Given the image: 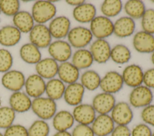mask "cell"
I'll return each mask as SVG.
<instances>
[{
    "label": "cell",
    "mask_w": 154,
    "mask_h": 136,
    "mask_svg": "<svg viewBox=\"0 0 154 136\" xmlns=\"http://www.w3.org/2000/svg\"><path fill=\"white\" fill-rule=\"evenodd\" d=\"M31 109L39 119L46 121L52 119L57 112V105L53 99L40 96L32 100Z\"/></svg>",
    "instance_id": "6da1fadb"
},
{
    "label": "cell",
    "mask_w": 154,
    "mask_h": 136,
    "mask_svg": "<svg viewBox=\"0 0 154 136\" xmlns=\"http://www.w3.org/2000/svg\"><path fill=\"white\" fill-rule=\"evenodd\" d=\"M57 8L50 1H37L32 7L31 15L37 24H45L53 19Z\"/></svg>",
    "instance_id": "7a4b0ae2"
},
{
    "label": "cell",
    "mask_w": 154,
    "mask_h": 136,
    "mask_svg": "<svg viewBox=\"0 0 154 136\" xmlns=\"http://www.w3.org/2000/svg\"><path fill=\"white\" fill-rule=\"evenodd\" d=\"M90 23V30L96 39H105L114 33V23L104 16H96Z\"/></svg>",
    "instance_id": "3957f363"
},
{
    "label": "cell",
    "mask_w": 154,
    "mask_h": 136,
    "mask_svg": "<svg viewBox=\"0 0 154 136\" xmlns=\"http://www.w3.org/2000/svg\"><path fill=\"white\" fill-rule=\"evenodd\" d=\"M153 94L152 89L144 85L133 88L129 95V104L134 108H144L152 104Z\"/></svg>",
    "instance_id": "277c9868"
},
{
    "label": "cell",
    "mask_w": 154,
    "mask_h": 136,
    "mask_svg": "<svg viewBox=\"0 0 154 136\" xmlns=\"http://www.w3.org/2000/svg\"><path fill=\"white\" fill-rule=\"evenodd\" d=\"M67 37L70 45L77 49H84L90 44L93 37L90 29L84 26L70 29Z\"/></svg>",
    "instance_id": "5b68a950"
},
{
    "label": "cell",
    "mask_w": 154,
    "mask_h": 136,
    "mask_svg": "<svg viewBox=\"0 0 154 136\" xmlns=\"http://www.w3.org/2000/svg\"><path fill=\"white\" fill-rule=\"evenodd\" d=\"M109 115L116 125L128 126L134 118L132 107L125 101L116 102Z\"/></svg>",
    "instance_id": "8992f818"
},
{
    "label": "cell",
    "mask_w": 154,
    "mask_h": 136,
    "mask_svg": "<svg viewBox=\"0 0 154 136\" xmlns=\"http://www.w3.org/2000/svg\"><path fill=\"white\" fill-rule=\"evenodd\" d=\"M52 36L48 27L44 24H36L29 33L30 43L38 49L48 47L52 43Z\"/></svg>",
    "instance_id": "52a82bcc"
},
{
    "label": "cell",
    "mask_w": 154,
    "mask_h": 136,
    "mask_svg": "<svg viewBox=\"0 0 154 136\" xmlns=\"http://www.w3.org/2000/svg\"><path fill=\"white\" fill-rule=\"evenodd\" d=\"M48 52L52 59L60 63L68 61L72 56V46L63 40H57L49 46Z\"/></svg>",
    "instance_id": "ba28073f"
},
{
    "label": "cell",
    "mask_w": 154,
    "mask_h": 136,
    "mask_svg": "<svg viewBox=\"0 0 154 136\" xmlns=\"http://www.w3.org/2000/svg\"><path fill=\"white\" fill-rule=\"evenodd\" d=\"M123 84L122 74L116 71H109L101 78L99 87L103 92L114 95L122 89Z\"/></svg>",
    "instance_id": "9c48e42d"
},
{
    "label": "cell",
    "mask_w": 154,
    "mask_h": 136,
    "mask_svg": "<svg viewBox=\"0 0 154 136\" xmlns=\"http://www.w3.org/2000/svg\"><path fill=\"white\" fill-rule=\"evenodd\" d=\"M116 104L114 95L103 92L96 95L91 102L93 108L98 114H109Z\"/></svg>",
    "instance_id": "30bf717a"
},
{
    "label": "cell",
    "mask_w": 154,
    "mask_h": 136,
    "mask_svg": "<svg viewBox=\"0 0 154 136\" xmlns=\"http://www.w3.org/2000/svg\"><path fill=\"white\" fill-rule=\"evenodd\" d=\"M25 77L20 71L13 69L4 74L1 78L2 85L6 89L13 92L20 91L24 87Z\"/></svg>",
    "instance_id": "8fae6325"
},
{
    "label": "cell",
    "mask_w": 154,
    "mask_h": 136,
    "mask_svg": "<svg viewBox=\"0 0 154 136\" xmlns=\"http://www.w3.org/2000/svg\"><path fill=\"white\" fill-rule=\"evenodd\" d=\"M90 52L94 61L98 64H105L110 59L111 47L105 39H96L90 45Z\"/></svg>",
    "instance_id": "7c38bea8"
},
{
    "label": "cell",
    "mask_w": 154,
    "mask_h": 136,
    "mask_svg": "<svg viewBox=\"0 0 154 136\" xmlns=\"http://www.w3.org/2000/svg\"><path fill=\"white\" fill-rule=\"evenodd\" d=\"M70 20L64 16H60L52 19L48 29L52 38L62 40L67 36L70 30Z\"/></svg>",
    "instance_id": "4fadbf2b"
},
{
    "label": "cell",
    "mask_w": 154,
    "mask_h": 136,
    "mask_svg": "<svg viewBox=\"0 0 154 136\" xmlns=\"http://www.w3.org/2000/svg\"><path fill=\"white\" fill-rule=\"evenodd\" d=\"M72 113L75 122L86 125H91L97 116L92 105L87 103H81L74 107Z\"/></svg>",
    "instance_id": "5bb4252c"
},
{
    "label": "cell",
    "mask_w": 154,
    "mask_h": 136,
    "mask_svg": "<svg viewBox=\"0 0 154 136\" xmlns=\"http://www.w3.org/2000/svg\"><path fill=\"white\" fill-rule=\"evenodd\" d=\"M144 72L142 68L137 64H131L125 68L122 76L124 84L134 88L142 85Z\"/></svg>",
    "instance_id": "9a60e30c"
},
{
    "label": "cell",
    "mask_w": 154,
    "mask_h": 136,
    "mask_svg": "<svg viewBox=\"0 0 154 136\" xmlns=\"http://www.w3.org/2000/svg\"><path fill=\"white\" fill-rule=\"evenodd\" d=\"M132 44L135 50L141 53H152L154 51V35L143 31L135 34Z\"/></svg>",
    "instance_id": "2e32d148"
},
{
    "label": "cell",
    "mask_w": 154,
    "mask_h": 136,
    "mask_svg": "<svg viewBox=\"0 0 154 136\" xmlns=\"http://www.w3.org/2000/svg\"><path fill=\"white\" fill-rule=\"evenodd\" d=\"M90 126L95 136H109L116 124L109 114H97Z\"/></svg>",
    "instance_id": "e0dca14e"
},
{
    "label": "cell",
    "mask_w": 154,
    "mask_h": 136,
    "mask_svg": "<svg viewBox=\"0 0 154 136\" xmlns=\"http://www.w3.org/2000/svg\"><path fill=\"white\" fill-rule=\"evenodd\" d=\"M24 86L25 93L34 99L42 96L45 93L46 82L44 78L37 74L29 75L25 80Z\"/></svg>",
    "instance_id": "ac0fdd59"
},
{
    "label": "cell",
    "mask_w": 154,
    "mask_h": 136,
    "mask_svg": "<svg viewBox=\"0 0 154 136\" xmlns=\"http://www.w3.org/2000/svg\"><path fill=\"white\" fill-rule=\"evenodd\" d=\"M85 88L81 83L76 82L66 87L63 98L66 103L75 107L82 103L85 93Z\"/></svg>",
    "instance_id": "d6986e66"
},
{
    "label": "cell",
    "mask_w": 154,
    "mask_h": 136,
    "mask_svg": "<svg viewBox=\"0 0 154 136\" xmlns=\"http://www.w3.org/2000/svg\"><path fill=\"white\" fill-rule=\"evenodd\" d=\"M10 107L16 112L23 113L31 108L32 100L25 93L21 91L13 92L9 98Z\"/></svg>",
    "instance_id": "ffe728a7"
},
{
    "label": "cell",
    "mask_w": 154,
    "mask_h": 136,
    "mask_svg": "<svg viewBox=\"0 0 154 136\" xmlns=\"http://www.w3.org/2000/svg\"><path fill=\"white\" fill-rule=\"evenodd\" d=\"M58 62L52 58H46L42 59L37 64H35V71L37 74L43 78L52 79L54 78L58 73Z\"/></svg>",
    "instance_id": "44dd1931"
},
{
    "label": "cell",
    "mask_w": 154,
    "mask_h": 136,
    "mask_svg": "<svg viewBox=\"0 0 154 136\" xmlns=\"http://www.w3.org/2000/svg\"><path fill=\"white\" fill-rule=\"evenodd\" d=\"M135 29V23L134 19L128 16H123L117 19L114 23V35L121 38L131 36Z\"/></svg>",
    "instance_id": "7402d4cb"
},
{
    "label": "cell",
    "mask_w": 154,
    "mask_h": 136,
    "mask_svg": "<svg viewBox=\"0 0 154 136\" xmlns=\"http://www.w3.org/2000/svg\"><path fill=\"white\" fill-rule=\"evenodd\" d=\"M73 17L81 23H90L96 16V8L91 3H84L73 10Z\"/></svg>",
    "instance_id": "603a6c76"
},
{
    "label": "cell",
    "mask_w": 154,
    "mask_h": 136,
    "mask_svg": "<svg viewBox=\"0 0 154 136\" xmlns=\"http://www.w3.org/2000/svg\"><path fill=\"white\" fill-rule=\"evenodd\" d=\"M74 123L72 113L65 110L57 111L52 118V126L57 131H69Z\"/></svg>",
    "instance_id": "cb8c5ba5"
},
{
    "label": "cell",
    "mask_w": 154,
    "mask_h": 136,
    "mask_svg": "<svg viewBox=\"0 0 154 136\" xmlns=\"http://www.w3.org/2000/svg\"><path fill=\"white\" fill-rule=\"evenodd\" d=\"M59 79L66 84L77 82L79 78V70L69 61L61 63L58 66V73Z\"/></svg>",
    "instance_id": "d4e9b609"
},
{
    "label": "cell",
    "mask_w": 154,
    "mask_h": 136,
    "mask_svg": "<svg viewBox=\"0 0 154 136\" xmlns=\"http://www.w3.org/2000/svg\"><path fill=\"white\" fill-rule=\"evenodd\" d=\"M21 39V32L14 25H7L0 29V44L5 47H13Z\"/></svg>",
    "instance_id": "484cf974"
},
{
    "label": "cell",
    "mask_w": 154,
    "mask_h": 136,
    "mask_svg": "<svg viewBox=\"0 0 154 136\" xmlns=\"http://www.w3.org/2000/svg\"><path fill=\"white\" fill-rule=\"evenodd\" d=\"M14 26L21 33H29L34 25V20L31 13L26 11H19L13 16Z\"/></svg>",
    "instance_id": "4316f807"
},
{
    "label": "cell",
    "mask_w": 154,
    "mask_h": 136,
    "mask_svg": "<svg viewBox=\"0 0 154 136\" xmlns=\"http://www.w3.org/2000/svg\"><path fill=\"white\" fill-rule=\"evenodd\" d=\"M94 62L92 55L86 49H77L72 56V63L79 70L87 69L91 67Z\"/></svg>",
    "instance_id": "83f0119b"
},
{
    "label": "cell",
    "mask_w": 154,
    "mask_h": 136,
    "mask_svg": "<svg viewBox=\"0 0 154 136\" xmlns=\"http://www.w3.org/2000/svg\"><path fill=\"white\" fill-rule=\"evenodd\" d=\"M21 59L29 64H37L42 59V54L39 49L32 43H26L19 50Z\"/></svg>",
    "instance_id": "f1b7e54d"
},
{
    "label": "cell",
    "mask_w": 154,
    "mask_h": 136,
    "mask_svg": "<svg viewBox=\"0 0 154 136\" xmlns=\"http://www.w3.org/2000/svg\"><path fill=\"white\" fill-rule=\"evenodd\" d=\"M65 83L59 78H52L46 83L45 93L47 97L56 101L63 98L66 89Z\"/></svg>",
    "instance_id": "f546056e"
},
{
    "label": "cell",
    "mask_w": 154,
    "mask_h": 136,
    "mask_svg": "<svg viewBox=\"0 0 154 136\" xmlns=\"http://www.w3.org/2000/svg\"><path fill=\"white\" fill-rule=\"evenodd\" d=\"M80 80L85 89L94 91L99 87L101 77L96 71L89 69L84 71L81 74Z\"/></svg>",
    "instance_id": "4dcf8cb0"
},
{
    "label": "cell",
    "mask_w": 154,
    "mask_h": 136,
    "mask_svg": "<svg viewBox=\"0 0 154 136\" xmlns=\"http://www.w3.org/2000/svg\"><path fill=\"white\" fill-rule=\"evenodd\" d=\"M123 8L128 16L134 20L141 19L146 10L144 3L140 0L128 1Z\"/></svg>",
    "instance_id": "1f68e13d"
},
{
    "label": "cell",
    "mask_w": 154,
    "mask_h": 136,
    "mask_svg": "<svg viewBox=\"0 0 154 136\" xmlns=\"http://www.w3.org/2000/svg\"><path fill=\"white\" fill-rule=\"evenodd\" d=\"M131 58V52L125 45L119 44L111 48L110 59L115 63L118 64H126Z\"/></svg>",
    "instance_id": "d6a6232c"
},
{
    "label": "cell",
    "mask_w": 154,
    "mask_h": 136,
    "mask_svg": "<svg viewBox=\"0 0 154 136\" xmlns=\"http://www.w3.org/2000/svg\"><path fill=\"white\" fill-rule=\"evenodd\" d=\"M122 8L123 4L120 0H106L100 6V11L103 16L109 18L119 14Z\"/></svg>",
    "instance_id": "836d02e7"
},
{
    "label": "cell",
    "mask_w": 154,
    "mask_h": 136,
    "mask_svg": "<svg viewBox=\"0 0 154 136\" xmlns=\"http://www.w3.org/2000/svg\"><path fill=\"white\" fill-rule=\"evenodd\" d=\"M28 136H49L50 126L46 120L37 119L28 128Z\"/></svg>",
    "instance_id": "e575fe53"
},
{
    "label": "cell",
    "mask_w": 154,
    "mask_h": 136,
    "mask_svg": "<svg viewBox=\"0 0 154 136\" xmlns=\"http://www.w3.org/2000/svg\"><path fill=\"white\" fill-rule=\"evenodd\" d=\"M16 118V112L10 106L0 107V129H7L11 126Z\"/></svg>",
    "instance_id": "d590c367"
},
{
    "label": "cell",
    "mask_w": 154,
    "mask_h": 136,
    "mask_svg": "<svg viewBox=\"0 0 154 136\" xmlns=\"http://www.w3.org/2000/svg\"><path fill=\"white\" fill-rule=\"evenodd\" d=\"M20 1L18 0H0V10L8 16H14L19 11Z\"/></svg>",
    "instance_id": "8d00e7d4"
},
{
    "label": "cell",
    "mask_w": 154,
    "mask_h": 136,
    "mask_svg": "<svg viewBox=\"0 0 154 136\" xmlns=\"http://www.w3.org/2000/svg\"><path fill=\"white\" fill-rule=\"evenodd\" d=\"M141 20L142 31L154 35V9H146Z\"/></svg>",
    "instance_id": "74e56055"
},
{
    "label": "cell",
    "mask_w": 154,
    "mask_h": 136,
    "mask_svg": "<svg viewBox=\"0 0 154 136\" xmlns=\"http://www.w3.org/2000/svg\"><path fill=\"white\" fill-rule=\"evenodd\" d=\"M13 63L11 53L5 49H0V72L5 73L10 70Z\"/></svg>",
    "instance_id": "f35d334b"
},
{
    "label": "cell",
    "mask_w": 154,
    "mask_h": 136,
    "mask_svg": "<svg viewBox=\"0 0 154 136\" xmlns=\"http://www.w3.org/2000/svg\"><path fill=\"white\" fill-rule=\"evenodd\" d=\"M4 136H28V129L20 124H13L5 129Z\"/></svg>",
    "instance_id": "ab89813d"
},
{
    "label": "cell",
    "mask_w": 154,
    "mask_h": 136,
    "mask_svg": "<svg viewBox=\"0 0 154 136\" xmlns=\"http://www.w3.org/2000/svg\"><path fill=\"white\" fill-rule=\"evenodd\" d=\"M141 118L143 123L154 127V104H151L142 109Z\"/></svg>",
    "instance_id": "60d3db41"
},
{
    "label": "cell",
    "mask_w": 154,
    "mask_h": 136,
    "mask_svg": "<svg viewBox=\"0 0 154 136\" xmlns=\"http://www.w3.org/2000/svg\"><path fill=\"white\" fill-rule=\"evenodd\" d=\"M72 136H95L90 125L77 124L70 132Z\"/></svg>",
    "instance_id": "b9f144b4"
},
{
    "label": "cell",
    "mask_w": 154,
    "mask_h": 136,
    "mask_svg": "<svg viewBox=\"0 0 154 136\" xmlns=\"http://www.w3.org/2000/svg\"><path fill=\"white\" fill-rule=\"evenodd\" d=\"M152 134L150 126L144 123L137 124L131 130V136H152Z\"/></svg>",
    "instance_id": "7bdbcfd3"
},
{
    "label": "cell",
    "mask_w": 154,
    "mask_h": 136,
    "mask_svg": "<svg viewBox=\"0 0 154 136\" xmlns=\"http://www.w3.org/2000/svg\"><path fill=\"white\" fill-rule=\"evenodd\" d=\"M149 89H154V68L148 69L144 72L143 83Z\"/></svg>",
    "instance_id": "ee69618b"
},
{
    "label": "cell",
    "mask_w": 154,
    "mask_h": 136,
    "mask_svg": "<svg viewBox=\"0 0 154 136\" xmlns=\"http://www.w3.org/2000/svg\"><path fill=\"white\" fill-rule=\"evenodd\" d=\"M109 136H131V130L126 125H116Z\"/></svg>",
    "instance_id": "f6af8a7d"
},
{
    "label": "cell",
    "mask_w": 154,
    "mask_h": 136,
    "mask_svg": "<svg viewBox=\"0 0 154 136\" xmlns=\"http://www.w3.org/2000/svg\"><path fill=\"white\" fill-rule=\"evenodd\" d=\"M66 2L67 4L76 7L85 3V1L84 0H67L66 1Z\"/></svg>",
    "instance_id": "bcb514c9"
},
{
    "label": "cell",
    "mask_w": 154,
    "mask_h": 136,
    "mask_svg": "<svg viewBox=\"0 0 154 136\" xmlns=\"http://www.w3.org/2000/svg\"><path fill=\"white\" fill-rule=\"evenodd\" d=\"M52 136H72L69 131H57Z\"/></svg>",
    "instance_id": "7dc6e473"
},
{
    "label": "cell",
    "mask_w": 154,
    "mask_h": 136,
    "mask_svg": "<svg viewBox=\"0 0 154 136\" xmlns=\"http://www.w3.org/2000/svg\"><path fill=\"white\" fill-rule=\"evenodd\" d=\"M151 61H152V64H153V65H154V51L152 53V55H151Z\"/></svg>",
    "instance_id": "c3c4849f"
},
{
    "label": "cell",
    "mask_w": 154,
    "mask_h": 136,
    "mask_svg": "<svg viewBox=\"0 0 154 136\" xmlns=\"http://www.w3.org/2000/svg\"><path fill=\"white\" fill-rule=\"evenodd\" d=\"M0 136H4V134H2L1 132H0Z\"/></svg>",
    "instance_id": "681fc988"
},
{
    "label": "cell",
    "mask_w": 154,
    "mask_h": 136,
    "mask_svg": "<svg viewBox=\"0 0 154 136\" xmlns=\"http://www.w3.org/2000/svg\"><path fill=\"white\" fill-rule=\"evenodd\" d=\"M1 107V98H0V107Z\"/></svg>",
    "instance_id": "f907efd6"
},
{
    "label": "cell",
    "mask_w": 154,
    "mask_h": 136,
    "mask_svg": "<svg viewBox=\"0 0 154 136\" xmlns=\"http://www.w3.org/2000/svg\"><path fill=\"white\" fill-rule=\"evenodd\" d=\"M152 136H154V131H152Z\"/></svg>",
    "instance_id": "816d5d0a"
},
{
    "label": "cell",
    "mask_w": 154,
    "mask_h": 136,
    "mask_svg": "<svg viewBox=\"0 0 154 136\" xmlns=\"http://www.w3.org/2000/svg\"><path fill=\"white\" fill-rule=\"evenodd\" d=\"M1 10H0V15H1Z\"/></svg>",
    "instance_id": "f5cc1de1"
},
{
    "label": "cell",
    "mask_w": 154,
    "mask_h": 136,
    "mask_svg": "<svg viewBox=\"0 0 154 136\" xmlns=\"http://www.w3.org/2000/svg\"><path fill=\"white\" fill-rule=\"evenodd\" d=\"M152 2H154V1H152Z\"/></svg>",
    "instance_id": "db71d44e"
}]
</instances>
